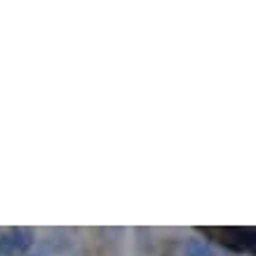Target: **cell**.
<instances>
[{"mask_svg": "<svg viewBox=\"0 0 256 256\" xmlns=\"http://www.w3.org/2000/svg\"><path fill=\"white\" fill-rule=\"evenodd\" d=\"M16 249L14 244H12V238H10V233H2L0 235V256H14Z\"/></svg>", "mask_w": 256, "mask_h": 256, "instance_id": "3", "label": "cell"}, {"mask_svg": "<svg viewBox=\"0 0 256 256\" xmlns=\"http://www.w3.org/2000/svg\"><path fill=\"white\" fill-rule=\"evenodd\" d=\"M10 238H12V244H14V249L19 254H26L33 247V233L28 228H12Z\"/></svg>", "mask_w": 256, "mask_h": 256, "instance_id": "1", "label": "cell"}, {"mask_svg": "<svg viewBox=\"0 0 256 256\" xmlns=\"http://www.w3.org/2000/svg\"><path fill=\"white\" fill-rule=\"evenodd\" d=\"M184 256H214V249H212L204 240L193 238V240L186 242V247H184Z\"/></svg>", "mask_w": 256, "mask_h": 256, "instance_id": "2", "label": "cell"}, {"mask_svg": "<svg viewBox=\"0 0 256 256\" xmlns=\"http://www.w3.org/2000/svg\"><path fill=\"white\" fill-rule=\"evenodd\" d=\"M31 256H33V254H31ZM36 256H38V254H36Z\"/></svg>", "mask_w": 256, "mask_h": 256, "instance_id": "4", "label": "cell"}]
</instances>
